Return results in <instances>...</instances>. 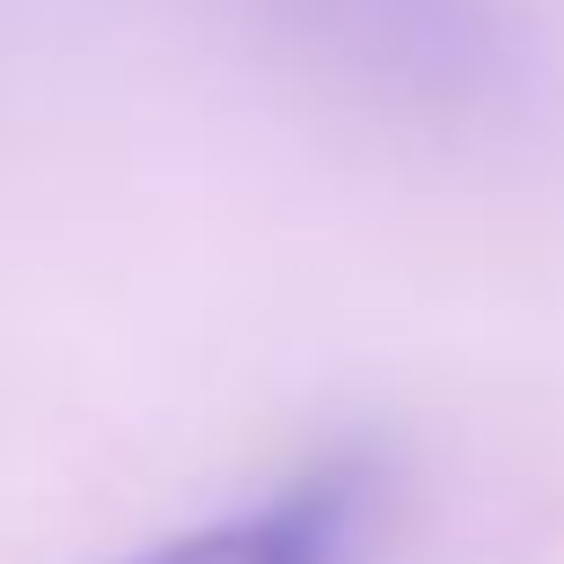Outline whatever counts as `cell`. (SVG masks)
I'll list each match as a JSON object with an SVG mask.
<instances>
[{
  "mask_svg": "<svg viewBox=\"0 0 564 564\" xmlns=\"http://www.w3.org/2000/svg\"><path fill=\"white\" fill-rule=\"evenodd\" d=\"M379 511H388V467L370 449H326L264 502L167 529L97 564H379Z\"/></svg>",
  "mask_w": 564,
  "mask_h": 564,
  "instance_id": "1",
  "label": "cell"
}]
</instances>
